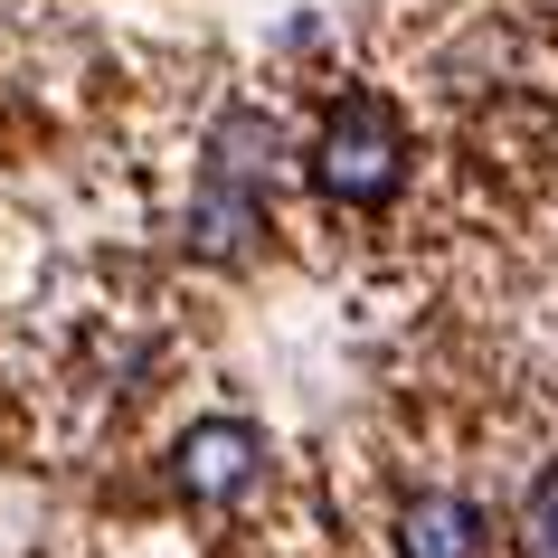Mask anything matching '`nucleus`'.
Instances as JSON below:
<instances>
[{"mask_svg": "<svg viewBox=\"0 0 558 558\" xmlns=\"http://www.w3.org/2000/svg\"><path fill=\"white\" fill-rule=\"evenodd\" d=\"M275 151H284V133H275L265 114H228V133L208 143L199 199H190V246H199V256H246V246H256Z\"/></svg>", "mask_w": 558, "mask_h": 558, "instance_id": "f257e3e1", "label": "nucleus"}, {"mask_svg": "<svg viewBox=\"0 0 558 558\" xmlns=\"http://www.w3.org/2000/svg\"><path fill=\"white\" fill-rule=\"evenodd\" d=\"M313 180H323V199H341V208H379L388 190L408 180V133H398V114H388L379 95H341L323 114Z\"/></svg>", "mask_w": 558, "mask_h": 558, "instance_id": "f03ea898", "label": "nucleus"}, {"mask_svg": "<svg viewBox=\"0 0 558 558\" xmlns=\"http://www.w3.org/2000/svg\"><path fill=\"white\" fill-rule=\"evenodd\" d=\"M256 464H265V445H256V426H236V416H208V426H190V436L171 445V483L190 501H236L256 483Z\"/></svg>", "mask_w": 558, "mask_h": 558, "instance_id": "7ed1b4c3", "label": "nucleus"}, {"mask_svg": "<svg viewBox=\"0 0 558 558\" xmlns=\"http://www.w3.org/2000/svg\"><path fill=\"white\" fill-rule=\"evenodd\" d=\"M483 511L464 493H408L398 501V558H473Z\"/></svg>", "mask_w": 558, "mask_h": 558, "instance_id": "20e7f679", "label": "nucleus"}, {"mask_svg": "<svg viewBox=\"0 0 558 558\" xmlns=\"http://www.w3.org/2000/svg\"><path fill=\"white\" fill-rule=\"evenodd\" d=\"M521 549L530 558H558V464L530 483V501H521Z\"/></svg>", "mask_w": 558, "mask_h": 558, "instance_id": "39448f33", "label": "nucleus"}]
</instances>
